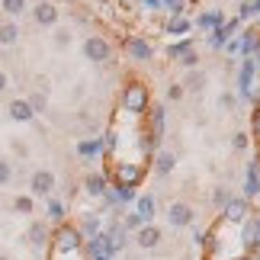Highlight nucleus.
Instances as JSON below:
<instances>
[{"label": "nucleus", "instance_id": "obj_1", "mask_svg": "<svg viewBox=\"0 0 260 260\" xmlns=\"http://www.w3.org/2000/svg\"><path fill=\"white\" fill-rule=\"evenodd\" d=\"M145 106H148V87L145 84H128L122 90V109L125 113H145Z\"/></svg>", "mask_w": 260, "mask_h": 260}, {"label": "nucleus", "instance_id": "obj_2", "mask_svg": "<svg viewBox=\"0 0 260 260\" xmlns=\"http://www.w3.org/2000/svg\"><path fill=\"white\" fill-rule=\"evenodd\" d=\"M84 55L93 64H103V61H109V55H113V45H109L103 36H87L84 39Z\"/></svg>", "mask_w": 260, "mask_h": 260}, {"label": "nucleus", "instance_id": "obj_3", "mask_svg": "<svg viewBox=\"0 0 260 260\" xmlns=\"http://www.w3.org/2000/svg\"><path fill=\"white\" fill-rule=\"evenodd\" d=\"M125 52H128L132 61H151V58H154V48L148 45L142 36H128L125 39Z\"/></svg>", "mask_w": 260, "mask_h": 260}, {"label": "nucleus", "instance_id": "obj_4", "mask_svg": "<svg viewBox=\"0 0 260 260\" xmlns=\"http://www.w3.org/2000/svg\"><path fill=\"white\" fill-rule=\"evenodd\" d=\"M29 189H32V196H52L55 174L52 171H36L32 177H29Z\"/></svg>", "mask_w": 260, "mask_h": 260}, {"label": "nucleus", "instance_id": "obj_5", "mask_svg": "<svg viewBox=\"0 0 260 260\" xmlns=\"http://www.w3.org/2000/svg\"><path fill=\"white\" fill-rule=\"evenodd\" d=\"M193 206L189 203H171V209H167V222H171L174 228H183V225H189L193 222Z\"/></svg>", "mask_w": 260, "mask_h": 260}, {"label": "nucleus", "instance_id": "obj_6", "mask_svg": "<svg viewBox=\"0 0 260 260\" xmlns=\"http://www.w3.org/2000/svg\"><path fill=\"white\" fill-rule=\"evenodd\" d=\"M238 29H241V19H238V16H235V19H225L218 29H212V39H209V45H212V48H222L228 39H232V32H238Z\"/></svg>", "mask_w": 260, "mask_h": 260}, {"label": "nucleus", "instance_id": "obj_7", "mask_svg": "<svg viewBox=\"0 0 260 260\" xmlns=\"http://www.w3.org/2000/svg\"><path fill=\"white\" fill-rule=\"evenodd\" d=\"M32 19L39 26H55L58 23V7L48 4V0H39V4L32 7Z\"/></svg>", "mask_w": 260, "mask_h": 260}, {"label": "nucleus", "instance_id": "obj_8", "mask_svg": "<svg viewBox=\"0 0 260 260\" xmlns=\"http://www.w3.org/2000/svg\"><path fill=\"white\" fill-rule=\"evenodd\" d=\"M238 39H241V48H238V52H244V58H254L260 52V32L257 29H247V32H241Z\"/></svg>", "mask_w": 260, "mask_h": 260}, {"label": "nucleus", "instance_id": "obj_9", "mask_svg": "<svg viewBox=\"0 0 260 260\" xmlns=\"http://www.w3.org/2000/svg\"><path fill=\"white\" fill-rule=\"evenodd\" d=\"M244 215H247V203H244V199H228V203H225V218L232 225L244 222Z\"/></svg>", "mask_w": 260, "mask_h": 260}, {"label": "nucleus", "instance_id": "obj_10", "mask_svg": "<svg viewBox=\"0 0 260 260\" xmlns=\"http://www.w3.org/2000/svg\"><path fill=\"white\" fill-rule=\"evenodd\" d=\"M189 52H196V39H183V42L167 45V58H171V61H183Z\"/></svg>", "mask_w": 260, "mask_h": 260}, {"label": "nucleus", "instance_id": "obj_11", "mask_svg": "<svg viewBox=\"0 0 260 260\" xmlns=\"http://www.w3.org/2000/svg\"><path fill=\"white\" fill-rule=\"evenodd\" d=\"M157 241H161V228L157 225H145L142 232H138V247H145V251L157 247Z\"/></svg>", "mask_w": 260, "mask_h": 260}, {"label": "nucleus", "instance_id": "obj_12", "mask_svg": "<svg viewBox=\"0 0 260 260\" xmlns=\"http://www.w3.org/2000/svg\"><path fill=\"white\" fill-rule=\"evenodd\" d=\"M7 113H10V119H16V122H29L36 113H32V106L26 103V100H13V103L7 106Z\"/></svg>", "mask_w": 260, "mask_h": 260}, {"label": "nucleus", "instance_id": "obj_13", "mask_svg": "<svg viewBox=\"0 0 260 260\" xmlns=\"http://www.w3.org/2000/svg\"><path fill=\"white\" fill-rule=\"evenodd\" d=\"M244 189H247V196H257V193H260V161H254V164H247Z\"/></svg>", "mask_w": 260, "mask_h": 260}, {"label": "nucleus", "instance_id": "obj_14", "mask_svg": "<svg viewBox=\"0 0 260 260\" xmlns=\"http://www.w3.org/2000/svg\"><path fill=\"white\" fill-rule=\"evenodd\" d=\"M26 238H29V244H32V247H45L48 244V228L42 222H32V225H29V232H26Z\"/></svg>", "mask_w": 260, "mask_h": 260}, {"label": "nucleus", "instance_id": "obj_15", "mask_svg": "<svg viewBox=\"0 0 260 260\" xmlns=\"http://www.w3.org/2000/svg\"><path fill=\"white\" fill-rule=\"evenodd\" d=\"M84 189L90 196H103L106 193V177L103 174H90L87 180H84Z\"/></svg>", "mask_w": 260, "mask_h": 260}, {"label": "nucleus", "instance_id": "obj_16", "mask_svg": "<svg viewBox=\"0 0 260 260\" xmlns=\"http://www.w3.org/2000/svg\"><path fill=\"white\" fill-rule=\"evenodd\" d=\"M222 23H225V16L218 13V10L215 13H199L196 16V29H218Z\"/></svg>", "mask_w": 260, "mask_h": 260}, {"label": "nucleus", "instance_id": "obj_17", "mask_svg": "<svg viewBox=\"0 0 260 260\" xmlns=\"http://www.w3.org/2000/svg\"><path fill=\"white\" fill-rule=\"evenodd\" d=\"M19 26L16 23H0V45H16Z\"/></svg>", "mask_w": 260, "mask_h": 260}, {"label": "nucleus", "instance_id": "obj_18", "mask_svg": "<svg viewBox=\"0 0 260 260\" xmlns=\"http://www.w3.org/2000/svg\"><path fill=\"white\" fill-rule=\"evenodd\" d=\"M138 218H142L145 225H151V218H154V199L151 196H142V199H138Z\"/></svg>", "mask_w": 260, "mask_h": 260}, {"label": "nucleus", "instance_id": "obj_19", "mask_svg": "<svg viewBox=\"0 0 260 260\" xmlns=\"http://www.w3.org/2000/svg\"><path fill=\"white\" fill-rule=\"evenodd\" d=\"M189 29H193V23L183 19V16H171V23H167V32L171 36H183V32H189Z\"/></svg>", "mask_w": 260, "mask_h": 260}, {"label": "nucleus", "instance_id": "obj_20", "mask_svg": "<svg viewBox=\"0 0 260 260\" xmlns=\"http://www.w3.org/2000/svg\"><path fill=\"white\" fill-rule=\"evenodd\" d=\"M0 7H4L7 16H19L26 13V0H0Z\"/></svg>", "mask_w": 260, "mask_h": 260}, {"label": "nucleus", "instance_id": "obj_21", "mask_svg": "<svg viewBox=\"0 0 260 260\" xmlns=\"http://www.w3.org/2000/svg\"><path fill=\"white\" fill-rule=\"evenodd\" d=\"M26 103L32 106V113H45V106H48V96H45V90H36V93L29 96Z\"/></svg>", "mask_w": 260, "mask_h": 260}, {"label": "nucleus", "instance_id": "obj_22", "mask_svg": "<svg viewBox=\"0 0 260 260\" xmlns=\"http://www.w3.org/2000/svg\"><path fill=\"white\" fill-rule=\"evenodd\" d=\"M174 164H177V157L171 151H161V154H157V174H171Z\"/></svg>", "mask_w": 260, "mask_h": 260}, {"label": "nucleus", "instance_id": "obj_23", "mask_svg": "<svg viewBox=\"0 0 260 260\" xmlns=\"http://www.w3.org/2000/svg\"><path fill=\"white\" fill-rule=\"evenodd\" d=\"M13 209H16L19 215H32L36 203H32V196H16V199H13Z\"/></svg>", "mask_w": 260, "mask_h": 260}, {"label": "nucleus", "instance_id": "obj_24", "mask_svg": "<svg viewBox=\"0 0 260 260\" xmlns=\"http://www.w3.org/2000/svg\"><path fill=\"white\" fill-rule=\"evenodd\" d=\"M203 87H206V74H199V71H196V74H189V77H186V84H183V90H193V93H199Z\"/></svg>", "mask_w": 260, "mask_h": 260}, {"label": "nucleus", "instance_id": "obj_25", "mask_svg": "<svg viewBox=\"0 0 260 260\" xmlns=\"http://www.w3.org/2000/svg\"><path fill=\"white\" fill-rule=\"evenodd\" d=\"M100 148H103V142H90V138H84V142L77 145V151H81L84 157H90V154H96Z\"/></svg>", "mask_w": 260, "mask_h": 260}, {"label": "nucleus", "instance_id": "obj_26", "mask_svg": "<svg viewBox=\"0 0 260 260\" xmlns=\"http://www.w3.org/2000/svg\"><path fill=\"white\" fill-rule=\"evenodd\" d=\"M71 45V29H55V48Z\"/></svg>", "mask_w": 260, "mask_h": 260}, {"label": "nucleus", "instance_id": "obj_27", "mask_svg": "<svg viewBox=\"0 0 260 260\" xmlns=\"http://www.w3.org/2000/svg\"><path fill=\"white\" fill-rule=\"evenodd\" d=\"M161 7H167L171 16H183V0H161Z\"/></svg>", "mask_w": 260, "mask_h": 260}, {"label": "nucleus", "instance_id": "obj_28", "mask_svg": "<svg viewBox=\"0 0 260 260\" xmlns=\"http://www.w3.org/2000/svg\"><path fill=\"white\" fill-rule=\"evenodd\" d=\"M10 180H13V167H10L4 157H0V186H7Z\"/></svg>", "mask_w": 260, "mask_h": 260}, {"label": "nucleus", "instance_id": "obj_29", "mask_svg": "<svg viewBox=\"0 0 260 260\" xmlns=\"http://www.w3.org/2000/svg\"><path fill=\"white\" fill-rule=\"evenodd\" d=\"M247 145H251L247 132H238V135H235V151H247Z\"/></svg>", "mask_w": 260, "mask_h": 260}, {"label": "nucleus", "instance_id": "obj_30", "mask_svg": "<svg viewBox=\"0 0 260 260\" xmlns=\"http://www.w3.org/2000/svg\"><path fill=\"white\" fill-rule=\"evenodd\" d=\"M180 96H183V84H171V87H167V100H171V103H177Z\"/></svg>", "mask_w": 260, "mask_h": 260}, {"label": "nucleus", "instance_id": "obj_31", "mask_svg": "<svg viewBox=\"0 0 260 260\" xmlns=\"http://www.w3.org/2000/svg\"><path fill=\"white\" fill-rule=\"evenodd\" d=\"M254 16H257L254 4H241V13H238V19H241V23H244V19H254Z\"/></svg>", "mask_w": 260, "mask_h": 260}, {"label": "nucleus", "instance_id": "obj_32", "mask_svg": "<svg viewBox=\"0 0 260 260\" xmlns=\"http://www.w3.org/2000/svg\"><path fill=\"white\" fill-rule=\"evenodd\" d=\"M228 199H232V193H228V186H218V189H215V206H225Z\"/></svg>", "mask_w": 260, "mask_h": 260}, {"label": "nucleus", "instance_id": "obj_33", "mask_svg": "<svg viewBox=\"0 0 260 260\" xmlns=\"http://www.w3.org/2000/svg\"><path fill=\"white\" fill-rule=\"evenodd\" d=\"M218 103H222L225 109H232V106H235V96H232V93H222V96H218Z\"/></svg>", "mask_w": 260, "mask_h": 260}, {"label": "nucleus", "instance_id": "obj_34", "mask_svg": "<svg viewBox=\"0 0 260 260\" xmlns=\"http://www.w3.org/2000/svg\"><path fill=\"white\" fill-rule=\"evenodd\" d=\"M61 212H64V206L61 203H52V218H55V222H61Z\"/></svg>", "mask_w": 260, "mask_h": 260}, {"label": "nucleus", "instance_id": "obj_35", "mask_svg": "<svg viewBox=\"0 0 260 260\" xmlns=\"http://www.w3.org/2000/svg\"><path fill=\"white\" fill-rule=\"evenodd\" d=\"M251 135H254V138H260V109L254 113V128H251Z\"/></svg>", "mask_w": 260, "mask_h": 260}, {"label": "nucleus", "instance_id": "obj_36", "mask_svg": "<svg viewBox=\"0 0 260 260\" xmlns=\"http://www.w3.org/2000/svg\"><path fill=\"white\" fill-rule=\"evenodd\" d=\"M138 225H142V218H138V215H128L125 218V228H138Z\"/></svg>", "mask_w": 260, "mask_h": 260}, {"label": "nucleus", "instance_id": "obj_37", "mask_svg": "<svg viewBox=\"0 0 260 260\" xmlns=\"http://www.w3.org/2000/svg\"><path fill=\"white\" fill-rule=\"evenodd\" d=\"M7 87H10V74H7V71H0V93H4Z\"/></svg>", "mask_w": 260, "mask_h": 260}, {"label": "nucleus", "instance_id": "obj_38", "mask_svg": "<svg viewBox=\"0 0 260 260\" xmlns=\"http://www.w3.org/2000/svg\"><path fill=\"white\" fill-rule=\"evenodd\" d=\"M142 7H148V10H161V0H142Z\"/></svg>", "mask_w": 260, "mask_h": 260}, {"label": "nucleus", "instance_id": "obj_39", "mask_svg": "<svg viewBox=\"0 0 260 260\" xmlns=\"http://www.w3.org/2000/svg\"><path fill=\"white\" fill-rule=\"evenodd\" d=\"M251 4H254V10H257V16H260V0H251Z\"/></svg>", "mask_w": 260, "mask_h": 260}, {"label": "nucleus", "instance_id": "obj_40", "mask_svg": "<svg viewBox=\"0 0 260 260\" xmlns=\"http://www.w3.org/2000/svg\"><path fill=\"white\" fill-rule=\"evenodd\" d=\"M0 260H10V257H7V254H0Z\"/></svg>", "mask_w": 260, "mask_h": 260}, {"label": "nucleus", "instance_id": "obj_41", "mask_svg": "<svg viewBox=\"0 0 260 260\" xmlns=\"http://www.w3.org/2000/svg\"><path fill=\"white\" fill-rule=\"evenodd\" d=\"M93 260H109V257H93Z\"/></svg>", "mask_w": 260, "mask_h": 260}, {"label": "nucleus", "instance_id": "obj_42", "mask_svg": "<svg viewBox=\"0 0 260 260\" xmlns=\"http://www.w3.org/2000/svg\"><path fill=\"white\" fill-rule=\"evenodd\" d=\"M257 260H260V257H257Z\"/></svg>", "mask_w": 260, "mask_h": 260}]
</instances>
